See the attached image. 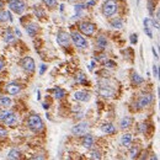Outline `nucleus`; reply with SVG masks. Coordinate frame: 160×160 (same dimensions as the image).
<instances>
[{
    "label": "nucleus",
    "instance_id": "obj_1",
    "mask_svg": "<svg viewBox=\"0 0 160 160\" xmlns=\"http://www.w3.org/2000/svg\"><path fill=\"white\" fill-rule=\"evenodd\" d=\"M117 9H118L117 0H106L102 5V14L106 17H111L117 12Z\"/></svg>",
    "mask_w": 160,
    "mask_h": 160
},
{
    "label": "nucleus",
    "instance_id": "obj_2",
    "mask_svg": "<svg viewBox=\"0 0 160 160\" xmlns=\"http://www.w3.org/2000/svg\"><path fill=\"white\" fill-rule=\"evenodd\" d=\"M0 121L7 126H14L17 122V116L11 111L2 110L0 111Z\"/></svg>",
    "mask_w": 160,
    "mask_h": 160
},
{
    "label": "nucleus",
    "instance_id": "obj_3",
    "mask_svg": "<svg viewBox=\"0 0 160 160\" xmlns=\"http://www.w3.org/2000/svg\"><path fill=\"white\" fill-rule=\"evenodd\" d=\"M27 126L32 132H39L43 129V122L42 118L38 115H31L27 120Z\"/></svg>",
    "mask_w": 160,
    "mask_h": 160
},
{
    "label": "nucleus",
    "instance_id": "obj_4",
    "mask_svg": "<svg viewBox=\"0 0 160 160\" xmlns=\"http://www.w3.org/2000/svg\"><path fill=\"white\" fill-rule=\"evenodd\" d=\"M70 39H71L73 43H74L78 48H80V49H85V48H88V46H89L86 38L76 31H73L70 33Z\"/></svg>",
    "mask_w": 160,
    "mask_h": 160
},
{
    "label": "nucleus",
    "instance_id": "obj_5",
    "mask_svg": "<svg viewBox=\"0 0 160 160\" xmlns=\"http://www.w3.org/2000/svg\"><path fill=\"white\" fill-rule=\"evenodd\" d=\"M9 7L11 11H14L15 14H22L26 9V4L24 0H10L9 1Z\"/></svg>",
    "mask_w": 160,
    "mask_h": 160
},
{
    "label": "nucleus",
    "instance_id": "obj_6",
    "mask_svg": "<svg viewBox=\"0 0 160 160\" xmlns=\"http://www.w3.org/2000/svg\"><path fill=\"white\" fill-rule=\"evenodd\" d=\"M153 98H154L153 94H143L142 96H139V98H138V101H137V107H138V108L148 107V106L153 102Z\"/></svg>",
    "mask_w": 160,
    "mask_h": 160
},
{
    "label": "nucleus",
    "instance_id": "obj_7",
    "mask_svg": "<svg viewBox=\"0 0 160 160\" xmlns=\"http://www.w3.org/2000/svg\"><path fill=\"white\" fill-rule=\"evenodd\" d=\"M89 130V123L88 122H79L78 125H75L74 127L71 128V133L74 135H84L86 134Z\"/></svg>",
    "mask_w": 160,
    "mask_h": 160
},
{
    "label": "nucleus",
    "instance_id": "obj_8",
    "mask_svg": "<svg viewBox=\"0 0 160 160\" xmlns=\"http://www.w3.org/2000/svg\"><path fill=\"white\" fill-rule=\"evenodd\" d=\"M79 30L83 32L85 36H93L95 33L96 26L93 22H88V21H84V22H80L79 25Z\"/></svg>",
    "mask_w": 160,
    "mask_h": 160
},
{
    "label": "nucleus",
    "instance_id": "obj_9",
    "mask_svg": "<svg viewBox=\"0 0 160 160\" xmlns=\"http://www.w3.org/2000/svg\"><path fill=\"white\" fill-rule=\"evenodd\" d=\"M57 42L61 47H69L70 44V34H68L65 31H59L57 34Z\"/></svg>",
    "mask_w": 160,
    "mask_h": 160
},
{
    "label": "nucleus",
    "instance_id": "obj_10",
    "mask_svg": "<svg viewBox=\"0 0 160 160\" xmlns=\"http://www.w3.org/2000/svg\"><path fill=\"white\" fill-rule=\"evenodd\" d=\"M21 66L25 71L27 73H33L34 71V61L32 59L31 57H25L21 59Z\"/></svg>",
    "mask_w": 160,
    "mask_h": 160
},
{
    "label": "nucleus",
    "instance_id": "obj_11",
    "mask_svg": "<svg viewBox=\"0 0 160 160\" xmlns=\"http://www.w3.org/2000/svg\"><path fill=\"white\" fill-rule=\"evenodd\" d=\"M98 95L102 96V97H113L115 96V90L111 88V86H107V85H101L97 90Z\"/></svg>",
    "mask_w": 160,
    "mask_h": 160
},
{
    "label": "nucleus",
    "instance_id": "obj_12",
    "mask_svg": "<svg viewBox=\"0 0 160 160\" xmlns=\"http://www.w3.org/2000/svg\"><path fill=\"white\" fill-rule=\"evenodd\" d=\"M73 97H74V100H76V101L88 102V101L90 100V94L86 93V91H75Z\"/></svg>",
    "mask_w": 160,
    "mask_h": 160
},
{
    "label": "nucleus",
    "instance_id": "obj_13",
    "mask_svg": "<svg viewBox=\"0 0 160 160\" xmlns=\"http://www.w3.org/2000/svg\"><path fill=\"white\" fill-rule=\"evenodd\" d=\"M6 91H7L10 95H17V94H20V91H21V86H20V84H17V83H10V84L6 85Z\"/></svg>",
    "mask_w": 160,
    "mask_h": 160
},
{
    "label": "nucleus",
    "instance_id": "obj_14",
    "mask_svg": "<svg viewBox=\"0 0 160 160\" xmlns=\"http://www.w3.org/2000/svg\"><path fill=\"white\" fill-rule=\"evenodd\" d=\"M94 142H95V138H94V135H91V134H86L85 137H84V139H83V142H81V144H83V147L84 148H91L93 145H94Z\"/></svg>",
    "mask_w": 160,
    "mask_h": 160
},
{
    "label": "nucleus",
    "instance_id": "obj_15",
    "mask_svg": "<svg viewBox=\"0 0 160 160\" xmlns=\"http://www.w3.org/2000/svg\"><path fill=\"white\" fill-rule=\"evenodd\" d=\"M15 39H16V37H15V34L12 33V31H11L10 29H6V31L4 32V41H5L6 43H14Z\"/></svg>",
    "mask_w": 160,
    "mask_h": 160
},
{
    "label": "nucleus",
    "instance_id": "obj_16",
    "mask_svg": "<svg viewBox=\"0 0 160 160\" xmlns=\"http://www.w3.org/2000/svg\"><path fill=\"white\" fill-rule=\"evenodd\" d=\"M107 44H108L107 38H106L103 34H101V36L97 37V39H96V46H97L100 49H105V48L107 47Z\"/></svg>",
    "mask_w": 160,
    "mask_h": 160
},
{
    "label": "nucleus",
    "instance_id": "obj_17",
    "mask_svg": "<svg viewBox=\"0 0 160 160\" xmlns=\"http://www.w3.org/2000/svg\"><path fill=\"white\" fill-rule=\"evenodd\" d=\"M132 123H133V118L130 117V116H126V117H123L122 120H121V122H120V126H121V129H127L132 126Z\"/></svg>",
    "mask_w": 160,
    "mask_h": 160
},
{
    "label": "nucleus",
    "instance_id": "obj_18",
    "mask_svg": "<svg viewBox=\"0 0 160 160\" xmlns=\"http://www.w3.org/2000/svg\"><path fill=\"white\" fill-rule=\"evenodd\" d=\"M101 130L106 134H112L116 132V127L112 123H103V125H101Z\"/></svg>",
    "mask_w": 160,
    "mask_h": 160
},
{
    "label": "nucleus",
    "instance_id": "obj_19",
    "mask_svg": "<svg viewBox=\"0 0 160 160\" xmlns=\"http://www.w3.org/2000/svg\"><path fill=\"white\" fill-rule=\"evenodd\" d=\"M132 134L130 133H126V134H123L122 137H121V144L123 145V147H129L130 145V143H132Z\"/></svg>",
    "mask_w": 160,
    "mask_h": 160
},
{
    "label": "nucleus",
    "instance_id": "obj_20",
    "mask_svg": "<svg viewBox=\"0 0 160 160\" xmlns=\"http://www.w3.org/2000/svg\"><path fill=\"white\" fill-rule=\"evenodd\" d=\"M110 25H111V27H113V29H122V27H123V21H122L121 17H115V19L111 20Z\"/></svg>",
    "mask_w": 160,
    "mask_h": 160
},
{
    "label": "nucleus",
    "instance_id": "obj_21",
    "mask_svg": "<svg viewBox=\"0 0 160 160\" xmlns=\"http://www.w3.org/2000/svg\"><path fill=\"white\" fill-rule=\"evenodd\" d=\"M132 83L134 84V85H140V84H143L144 83V79L138 74V73H135V71H133L132 73Z\"/></svg>",
    "mask_w": 160,
    "mask_h": 160
},
{
    "label": "nucleus",
    "instance_id": "obj_22",
    "mask_svg": "<svg viewBox=\"0 0 160 160\" xmlns=\"http://www.w3.org/2000/svg\"><path fill=\"white\" fill-rule=\"evenodd\" d=\"M6 21H12L11 14H10L9 11L1 10V11H0V22H6Z\"/></svg>",
    "mask_w": 160,
    "mask_h": 160
},
{
    "label": "nucleus",
    "instance_id": "obj_23",
    "mask_svg": "<svg viewBox=\"0 0 160 160\" xmlns=\"http://www.w3.org/2000/svg\"><path fill=\"white\" fill-rule=\"evenodd\" d=\"M26 31H27V33H29L31 37H33V36L37 33V31H38V26H37L36 24L31 22V24H29V25L26 26Z\"/></svg>",
    "mask_w": 160,
    "mask_h": 160
},
{
    "label": "nucleus",
    "instance_id": "obj_24",
    "mask_svg": "<svg viewBox=\"0 0 160 160\" xmlns=\"http://www.w3.org/2000/svg\"><path fill=\"white\" fill-rule=\"evenodd\" d=\"M21 158V153L19 149H11L7 154V159H20Z\"/></svg>",
    "mask_w": 160,
    "mask_h": 160
},
{
    "label": "nucleus",
    "instance_id": "obj_25",
    "mask_svg": "<svg viewBox=\"0 0 160 160\" xmlns=\"http://www.w3.org/2000/svg\"><path fill=\"white\" fill-rule=\"evenodd\" d=\"M0 106H2V107L11 106V98L7 96H0Z\"/></svg>",
    "mask_w": 160,
    "mask_h": 160
},
{
    "label": "nucleus",
    "instance_id": "obj_26",
    "mask_svg": "<svg viewBox=\"0 0 160 160\" xmlns=\"http://www.w3.org/2000/svg\"><path fill=\"white\" fill-rule=\"evenodd\" d=\"M33 12H34V15H36L37 17H39V19H42V17L46 16L44 10H43L42 7H39V6H34V7H33Z\"/></svg>",
    "mask_w": 160,
    "mask_h": 160
},
{
    "label": "nucleus",
    "instance_id": "obj_27",
    "mask_svg": "<svg viewBox=\"0 0 160 160\" xmlns=\"http://www.w3.org/2000/svg\"><path fill=\"white\" fill-rule=\"evenodd\" d=\"M53 95L56 98H63L64 95H65V91H64L62 88H56L53 90Z\"/></svg>",
    "mask_w": 160,
    "mask_h": 160
},
{
    "label": "nucleus",
    "instance_id": "obj_28",
    "mask_svg": "<svg viewBox=\"0 0 160 160\" xmlns=\"http://www.w3.org/2000/svg\"><path fill=\"white\" fill-rule=\"evenodd\" d=\"M85 7H86V5H84V4H78V5H75V6H74V9H75V12H76V15H75L74 17L79 16V15L81 14V11H83Z\"/></svg>",
    "mask_w": 160,
    "mask_h": 160
},
{
    "label": "nucleus",
    "instance_id": "obj_29",
    "mask_svg": "<svg viewBox=\"0 0 160 160\" xmlns=\"http://www.w3.org/2000/svg\"><path fill=\"white\" fill-rule=\"evenodd\" d=\"M138 153H139V148H138L137 145H134V147H132L130 150H129V157H130L132 159H134V158L138 155Z\"/></svg>",
    "mask_w": 160,
    "mask_h": 160
},
{
    "label": "nucleus",
    "instance_id": "obj_30",
    "mask_svg": "<svg viewBox=\"0 0 160 160\" xmlns=\"http://www.w3.org/2000/svg\"><path fill=\"white\" fill-rule=\"evenodd\" d=\"M43 2H44L48 7H56V6H57V4H58V1H57V0H43Z\"/></svg>",
    "mask_w": 160,
    "mask_h": 160
},
{
    "label": "nucleus",
    "instance_id": "obj_31",
    "mask_svg": "<svg viewBox=\"0 0 160 160\" xmlns=\"http://www.w3.org/2000/svg\"><path fill=\"white\" fill-rule=\"evenodd\" d=\"M150 24H152V26H153L154 29H157L158 31H160V22H159V20H157V19H150Z\"/></svg>",
    "mask_w": 160,
    "mask_h": 160
},
{
    "label": "nucleus",
    "instance_id": "obj_32",
    "mask_svg": "<svg viewBox=\"0 0 160 160\" xmlns=\"http://www.w3.org/2000/svg\"><path fill=\"white\" fill-rule=\"evenodd\" d=\"M90 158L91 159H101V153L98 150H93L90 153Z\"/></svg>",
    "mask_w": 160,
    "mask_h": 160
},
{
    "label": "nucleus",
    "instance_id": "obj_33",
    "mask_svg": "<svg viewBox=\"0 0 160 160\" xmlns=\"http://www.w3.org/2000/svg\"><path fill=\"white\" fill-rule=\"evenodd\" d=\"M129 41H130L132 44H135L138 42V34L137 33H132L130 37H129Z\"/></svg>",
    "mask_w": 160,
    "mask_h": 160
},
{
    "label": "nucleus",
    "instance_id": "obj_34",
    "mask_svg": "<svg viewBox=\"0 0 160 160\" xmlns=\"http://www.w3.org/2000/svg\"><path fill=\"white\" fill-rule=\"evenodd\" d=\"M148 10H149V14H150V15L154 14V2H153L152 0L148 1Z\"/></svg>",
    "mask_w": 160,
    "mask_h": 160
},
{
    "label": "nucleus",
    "instance_id": "obj_35",
    "mask_svg": "<svg viewBox=\"0 0 160 160\" xmlns=\"http://www.w3.org/2000/svg\"><path fill=\"white\" fill-rule=\"evenodd\" d=\"M76 81H79V83H84V81H85V74L79 73V74L76 75Z\"/></svg>",
    "mask_w": 160,
    "mask_h": 160
},
{
    "label": "nucleus",
    "instance_id": "obj_36",
    "mask_svg": "<svg viewBox=\"0 0 160 160\" xmlns=\"http://www.w3.org/2000/svg\"><path fill=\"white\" fill-rule=\"evenodd\" d=\"M144 32L147 33V36H148L149 38H153V32H152L149 26H144Z\"/></svg>",
    "mask_w": 160,
    "mask_h": 160
},
{
    "label": "nucleus",
    "instance_id": "obj_37",
    "mask_svg": "<svg viewBox=\"0 0 160 160\" xmlns=\"http://www.w3.org/2000/svg\"><path fill=\"white\" fill-rule=\"evenodd\" d=\"M105 65H106L107 68H115V66H116V63H115L113 61H108V59H107V61H105Z\"/></svg>",
    "mask_w": 160,
    "mask_h": 160
},
{
    "label": "nucleus",
    "instance_id": "obj_38",
    "mask_svg": "<svg viewBox=\"0 0 160 160\" xmlns=\"http://www.w3.org/2000/svg\"><path fill=\"white\" fill-rule=\"evenodd\" d=\"M147 128H148L147 123H142V125L139 126V132H142V133H145V132H147Z\"/></svg>",
    "mask_w": 160,
    "mask_h": 160
},
{
    "label": "nucleus",
    "instance_id": "obj_39",
    "mask_svg": "<svg viewBox=\"0 0 160 160\" xmlns=\"http://www.w3.org/2000/svg\"><path fill=\"white\" fill-rule=\"evenodd\" d=\"M47 70V65L46 64H42L41 65V69H39V75H43V73Z\"/></svg>",
    "mask_w": 160,
    "mask_h": 160
},
{
    "label": "nucleus",
    "instance_id": "obj_40",
    "mask_svg": "<svg viewBox=\"0 0 160 160\" xmlns=\"http://www.w3.org/2000/svg\"><path fill=\"white\" fill-rule=\"evenodd\" d=\"M7 135V132L5 130V129H2V128H0V138H5Z\"/></svg>",
    "mask_w": 160,
    "mask_h": 160
},
{
    "label": "nucleus",
    "instance_id": "obj_41",
    "mask_svg": "<svg viewBox=\"0 0 160 160\" xmlns=\"http://www.w3.org/2000/svg\"><path fill=\"white\" fill-rule=\"evenodd\" d=\"M153 74H154V76H158V66L157 65H153Z\"/></svg>",
    "mask_w": 160,
    "mask_h": 160
},
{
    "label": "nucleus",
    "instance_id": "obj_42",
    "mask_svg": "<svg viewBox=\"0 0 160 160\" xmlns=\"http://www.w3.org/2000/svg\"><path fill=\"white\" fill-rule=\"evenodd\" d=\"M4 66H5V62L2 59H0V71L4 69Z\"/></svg>",
    "mask_w": 160,
    "mask_h": 160
},
{
    "label": "nucleus",
    "instance_id": "obj_43",
    "mask_svg": "<svg viewBox=\"0 0 160 160\" xmlns=\"http://www.w3.org/2000/svg\"><path fill=\"white\" fill-rule=\"evenodd\" d=\"M152 52H153V54H154V57H155V58H157V59H158V58H159V57H158V53H157V51H155V48H154V47H153V48H152Z\"/></svg>",
    "mask_w": 160,
    "mask_h": 160
},
{
    "label": "nucleus",
    "instance_id": "obj_44",
    "mask_svg": "<svg viewBox=\"0 0 160 160\" xmlns=\"http://www.w3.org/2000/svg\"><path fill=\"white\" fill-rule=\"evenodd\" d=\"M93 5H95V0H90V1L88 2V5H86V6H93Z\"/></svg>",
    "mask_w": 160,
    "mask_h": 160
},
{
    "label": "nucleus",
    "instance_id": "obj_45",
    "mask_svg": "<svg viewBox=\"0 0 160 160\" xmlns=\"http://www.w3.org/2000/svg\"><path fill=\"white\" fill-rule=\"evenodd\" d=\"M15 33H16L19 37H21V32H20V30H19V29H15Z\"/></svg>",
    "mask_w": 160,
    "mask_h": 160
},
{
    "label": "nucleus",
    "instance_id": "obj_46",
    "mask_svg": "<svg viewBox=\"0 0 160 160\" xmlns=\"http://www.w3.org/2000/svg\"><path fill=\"white\" fill-rule=\"evenodd\" d=\"M42 106H43V108H44V110H48V107H49V106H48V103H44V102H43V105H42Z\"/></svg>",
    "mask_w": 160,
    "mask_h": 160
},
{
    "label": "nucleus",
    "instance_id": "obj_47",
    "mask_svg": "<svg viewBox=\"0 0 160 160\" xmlns=\"http://www.w3.org/2000/svg\"><path fill=\"white\" fill-rule=\"evenodd\" d=\"M157 17H158V20L160 21V9L158 10V12H157Z\"/></svg>",
    "mask_w": 160,
    "mask_h": 160
},
{
    "label": "nucleus",
    "instance_id": "obj_48",
    "mask_svg": "<svg viewBox=\"0 0 160 160\" xmlns=\"http://www.w3.org/2000/svg\"><path fill=\"white\" fill-rule=\"evenodd\" d=\"M158 95H159V97H160V86L158 88Z\"/></svg>",
    "mask_w": 160,
    "mask_h": 160
},
{
    "label": "nucleus",
    "instance_id": "obj_49",
    "mask_svg": "<svg viewBox=\"0 0 160 160\" xmlns=\"http://www.w3.org/2000/svg\"><path fill=\"white\" fill-rule=\"evenodd\" d=\"M0 7H2V4H1V2H0Z\"/></svg>",
    "mask_w": 160,
    "mask_h": 160
},
{
    "label": "nucleus",
    "instance_id": "obj_50",
    "mask_svg": "<svg viewBox=\"0 0 160 160\" xmlns=\"http://www.w3.org/2000/svg\"><path fill=\"white\" fill-rule=\"evenodd\" d=\"M159 108H160V103H159Z\"/></svg>",
    "mask_w": 160,
    "mask_h": 160
}]
</instances>
